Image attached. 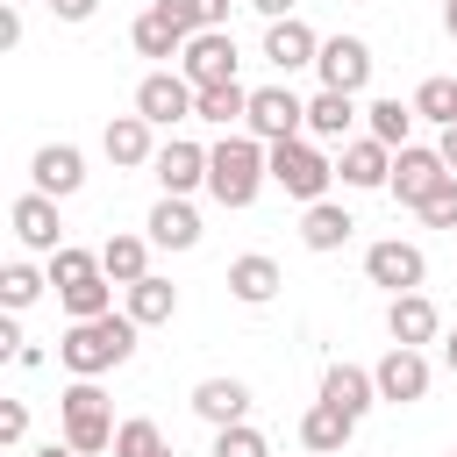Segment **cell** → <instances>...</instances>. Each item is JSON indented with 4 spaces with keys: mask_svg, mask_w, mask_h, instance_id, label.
Wrapping results in <instances>:
<instances>
[{
    "mask_svg": "<svg viewBox=\"0 0 457 457\" xmlns=\"http://www.w3.org/2000/svg\"><path fill=\"white\" fill-rule=\"evenodd\" d=\"M136 321L129 314H100V321H71L64 336H57V364L71 371V378H100V371H121L129 357H136Z\"/></svg>",
    "mask_w": 457,
    "mask_h": 457,
    "instance_id": "obj_1",
    "label": "cell"
},
{
    "mask_svg": "<svg viewBox=\"0 0 457 457\" xmlns=\"http://www.w3.org/2000/svg\"><path fill=\"white\" fill-rule=\"evenodd\" d=\"M264 179H271V150H264L257 136H221V143L207 150V193H214V207L243 214Z\"/></svg>",
    "mask_w": 457,
    "mask_h": 457,
    "instance_id": "obj_2",
    "label": "cell"
},
{
    "mask_svg": "<svg viewBox=\"0 0 457 457\" xmlns=\"http://www.w3.org/2000/svg\"><path fill=\"white\" fill-rule=\"evenodd\" d=\"M57 421H64V443L79 450V457H100V450H114V400L100 393V378H71L64 393H57Z\"/></svg>",
    "mask_w": 457,
    "mask_h": 457,
    "instance_id": "obj_3",
    "label": "cell"
},
{
    "mask_svg": "<svg viewBox=\"0 0 457 457\" xmlns=\"http://www.w3.org/2000/svg\"><path fill=\"white\" fill-rule=\"evenodd\" d=\"M264 150H271V186H278L286 200H300V207L328 200V186H336V157H321L307 136H293V143H264Z\"/></svg>",
    "mask_w": 457,
    "mask_h": 457,
    "instance_id": "obj_4",
    "label": "cell"
},
{
    "mask_svg": "<svg viewBox=\"0 0 457 457\" xmlns=\"http://www.w3.org/2000/svg\"><path fill=\"white\" fill-rule=\"evenodd\" d=\"M243 129H250L257 143H293V136H307V100H300L293 86H257Z\"/></svg>",
    "mask_w": 457,
    "mask_h": 457,
    "instance_id": "obj_5",
    "label": "cell"
},
{
    "mask_svg": "<svg viewBox=\"0 0 457 457\" xmlns=\"http://www.w3.org/2000/svg\"><path fill=\"white\" fill-rule=\"evenodd\" d=\"M443 179H457V171L443 164V150H436V143H407V150H393V179H386V193H393L400 207H421Z\"/></svg>",
    "mask_w": 457,
    "mask_h": 457,
    "instance_id": "obj_6",
    "label": "cell"
},
{
    "mask_svg": "<svg viewBox=\"0 0 457 457\" xmlns=\"http://www.w3.org/2000/svg\"><path fill=\"white\" fill-rule=\"evenodd\" d=\"M136 114H143L150 129H171V121H193V114H200V93L186 86V71H143Z\"/></svg>",
    "mask_w": 457,
    "mask_h": 457,
    "instance_id": "obj_7",
    "label": "cell"
},
{
    "mask_svg": "<svg viewBox=\"0 0 457 457\" xmlns=\"http://www.w3.org/2000/svg\"><path fill=\"white\" fill-rule=\"evenodd\" d=\"M364 278H371V286H386V293L400 300V293H421V278H428V257H421V243H400V236H386V243H371V250H364Z\"/></svg>",
    "mask_w": 457,
    "mask_h": 457,
    "instance_id": "obj_8",
    "label": "cell"
},
{
    "mask_svg": "<svg viewBox=\"0 0 457 457\" xmlns=\"http://www.w3.org/2000/svg\"><path fill=\"white\" fill-rule=\"evenodd\" d=\"M179 71H186L193 93H207V86H236V36H228V29H200V36L186 43Z\"/></svg>",
    "mask_w": 457,
    "mask_h": 457,
    "instance_id": "obj_9",
    "label": "cell"
},
{
    "mask_svg": "<svg viewBox=\"0 0 457 457\" xmlns=\"http://www.w3.org/2000/svg\"><path fill=\"white\" fill-rule=\"evenodd\" d=\"M314 71H321V93H364L371 86V43L364 36H328L321 43V57H314Z\"/></svg>",
    "mask_w": 457,
    "mask_h": 457,
    "instance_id": "obj_10",
    "label": "cell"
},
{
    "mask_svg": "<svg viewBox=\"0 0 457 457\" xmlns=\"http://www.w3.org/2000/svg\"><path fill=\"white\" fill-rule=\"evenodd\" d=\"M86 186V157H79V143H43L36 157H29V193H43V200H71Z\"/></svg>",
    "mask_w": 457,
    "mask_h": 457,
    "instance_id": "obj_11",
    "label": "cell"
},
{
    "mask_svg": "<svg viewBox=\"0 0 457 457\" xmlns=\"http://www.w3.org/2000/svg\"><path fill=\"white\" fill-rule=\"evenodd\" d=\"M371 378H378V400L386 407H414V400H428V357L421 350H386L378 364H371Z\"/></svg>",
    "mask_w": 457,
    "mask_h": 457,
    "instance_id": "obj_12",
    "label": "cell"
},
{
    "mask_svg": "<svg viewBox=\"0 0 457 457\" xmlns=\"http://www.w3.org/2000/svg\"><path fill=\"white\" fill-rule=\"evenodd\" d=\"M157 186L171 193V200H186L193 186H207V143H193V136H171V143H157Z\"/></svg>",
    "mask_w": 457,
    "mask_h": 457,
    "instance_id": "obj_13",
    "label": "cell"
},
{
    "mask_svg": "<svg viewBox=\"0 0 457 457\" xmlns=\"http://www.w3.org/2000/svg\"><path fill=\"white\" fill-rule=\"evenodd\" d=\"M336 179L357 186V193H378V186L393 179V150H386L378 136H350V143L336 150Z\"/></svg>",
    "mask_w": 457,
    "mask_h": 457,
    "instance_id": "obj_14",
    "label": "cell"
},
{
    "mask_svg": "<svg viewBox=\"0 0 457 457\" xmlns=\"http://www.w3.org/2000/svg\"><path fill=\"white\" fill-rule=\"evenodd\" d=\"M7 221H14V243L21 250H43V257H57L64 250V221H57V200H43V193H21L14 207H7Z\"/></svg>",
    "mask_w": 457,
    "mask_h": 457,
    "instance_id": "obj_15",
    "label": "cell"
},
{
    "mask_svg": "<svg viewBox=\"0 0 457 457\" xmlns=\"http://www.w3.org/2000/svg\"><path fill=\"white\" fill-rule=\"evenodd\" d=\"M386 336H393L400 350H421V343H436V336H443V314H436V300H428V293H400V300L386 307Z\"/></svg>",
    "mask_w": 457,
    "mask_h": 457,
    "instance_id": "obj_16",
    "label": "cell"
},
{
    "mask_svg": "<svg viewBox=\"0 0 457 457\" xmlns=\"http://www.w3.org/2000/svg\"><path fill=\"white\" fill-rule=\"evenodd\" d=\"M129 43H136L143 57H186V43H193V36L179 29V14H171L164 0H150V7L129 21Z\"/></svg>",
    "mask_w": 457,
    "mask_h": 457,
    "instance_id": "obj_17",
    "label": "cell"
},
{
    "mask_svg": "<svg viewBox=\"0 0 457 457\" xmlns=\"http://www.w3.org/2000/svg\"><path fill=\"white\" fill-rule=\"evenodd\" d=\"M321 57V36L293 14V21H264V64L271 71H300V64H314Z\"/></svg>",
    "mask_w": 457,
    "mask_h": 457,
    "instance_id": "obj_18",
    "label": "cell"
},
{
    "mask_svg": "<svg viewBox=\"0 0 457 457\" xmlns=\"http://www.w3.org/2000/svg\"><path fill=\"white\" fill-rule=\"evenodd\" d=\"M321 400L343 407L350 421H364V414L378 407V378H371L364 364H328V371H321Z\"/></svg>",
    "mask_w": 457,
    "mask_h": 457,
    "instance_id": "obj_19",
    "label": "cell"
},
{
    "mask_svg": "<svg viewBox=\"0 0 457 457\" xmlns=\"http://www.w3.org/2000/svg\"><path fill=\"white\" fill-rule=\"evenodd\" d=\"M100 150H107V164H121V171L157 164V143H150V121H143V114H114V121L100 129Z\"/></svg>",
    "mask_w": 457,
    "mask_h": 457,
    "instance_id": "obj_20",
    "label": "cell"
},
{
    "mask_svg": "<svg viewBox=\"0 0 457 457\" xmlns=\"http://www.w3.org/2000/svg\"><path fill=\"white\" fill-rule=\"evenodd\" d=\"M193 414H200L207 428H236V421L250 414V386H243V378H200V386H193Z\"/></svg>",
    "mask_w": 457,
    "mask_h": 457,
    "instance_id": "obj_21",
    "label": "cell"
},
{
    "mask_svg": "<svg viewBox=\"0 0 457 457\" xmlns=\"http://www.w3.org/2000/svg\"><path fill=\"white\" fill-rule=\"evenodd\" d=\"M278 264L264 257V250H243V257H228V293L243 300V307H264V300H278Z\"/></svg>",
    "mask_w": 457,
    "mask_h": 457,
    "instance_id": "obj_22",
    "label": "cell"
},
{
    "mask_svg": "<svg viewBox=\"0 0 457 457\" xmlns=\"http://www.w3.org/2000/svg\"><path fill=\"white\" fill-rule=\"evenodd\" d=\"M143 228H150V243H157V250H193V243H200V214H193V200H171V193L150 207V221H143Z\"/></svg>",
    "mask_w": 457,
    "mask_h": 457,
    "instance_id": "obj_23",
    "label": "cell"
},
{
    "mask_svg": "<svg viewBox=\"0 0 457 457\" xmlns=\"http://www.w3.org/2000/svg\"><path fill=\"white\" fill-rule=\"evenodd\" d=\"M121 293H129V307H121V314H129L136 328H164V321L179 314V286H171V278H157V271H150V278H136V286H121Z\"/></svg>",
    "mask_w": 457,
    "mask_h": 457,
    "instance_id": "obj_24",
    "label": "cell"
},
{
    "mask_svg": "<svg viewBox=\"0 0 457 457\" xmlns=\"http://www.w3.org/2000/svg\"><path fill=\"white\" fill-rule=\"evenodd\" d=\"M350 436H357V421H350L343 407H328V400H314V407L300 414V443H307L314 457H336V450H350Z\"/></svg>",
    "mask_w": 457,
    "mask_h": 457,
    "instance_id": "obj_25",
    "label": "cell"
},
{
    "mask_svg": "<svg viewBox=\"0 0 457 457\" xmlns=\"http://www.w3.org/2000/svg\"><path fill=\"white\" fill-rule=\"evenodd\" d=\"M364 107L350 100V93H314L307 100V143H350V121H357Z\"/></svg>",
    "mask_w": 457,
    "mask_h": 457,
    "instance_id": "obj_26",
    "label": "cell"
},
{
    "mask_svg": "<svg viewBox=\"0 0 457 457\" xmlns=\"http://www.w3.org/2000/svg\"><path fill=\"white\" fill-rule=\"evenodd\" d=\"M350 236H357V221H350V207H336V200H314V207L300 214V243H307V250H321V257H328V250H343Z\"/></svg>",
    "mask_w": 457,
    "mask_h": 457,
    "instance_id": "obj_27",
    "label": "cell"
},
{
    "mask_svg": "<svg viewBox=\"0 0 457 457\" xmlns=\"http://www.w3.org/2000/svg\"><path fill=\"white\" fill-rule=\"evenodd\" d=\"M414 121H421V114H414V100H393V93L364 107V136H378L386 150H407V136H414Z\"/></svg>",
    "mask_w": 457,
    "mask_h": 457,
    "instance_id": "obj_28",
    "label": "cell"
},
{
    "mask_svg": "<svg viewBox=\"0 0 457 457\" xmlns=\"http://www.w3.org/2000/svg\"><path fill=\"white\" fill-rule=\"evenodd\" d=\"M100 271H107L114 286L150 278V236H107V243H100Z\"/></svg>",
    "mask_w": 457,
    "mask_h": 457,
    "instance_id": "obj_29",
    "label": "cell"
},
{
    "mask_svg": "<svg viewBox=\"0 0 457 457\" xmlns=\"http://www.w3.org/2000/svg\"><path fill=\"white\" fill-rule=\"evenodd\" d=\"M193 121H214V129H236V121H250V86H207Z\"/></svg>",
    "mask_w": 457,
    "mask_h": 457,
    "instance_id": "obj_30",
    "label": "cell"
},
{
    "mask_svg": "<svg viewBox=\"0 0 457 457\" xmlns=\"http://www.w3.org/2000/svg\"><path fill=\"white\" fill-rule=\"evenodd\" d=\"M64 300V314L71 321H100V314H114V278L107 271H93L86 286H71V293H57Z\"/></svg>",
    "mask_w": 457,
    "mask_h": 457,
    "instance_id": "obj_31",
    "label": "cell"
},
{
    "mask_svg": "<svg viewBox=\"0 0 457 457\" xmlns=\"http://www.w3.org/2000/svg\"><path fill=\"white\" fill-rule=\"evenodd\" d=\"M414 114L436 121V129H450V121H457V79H443V71L421 79V86H414Z\"/></svg>",
    "mask_w": 457,
    "mask_h": 457,
    "instance_id": "obj_32",
    "label": "cell"
},
{
    "mask_svg": "<svg viewBox=\"0 0 457 457\" xmlns=\"http://www.w3.org/2000/svg\"><path fill=\"white\" fill-rule=\"evenodd\" d=\"M93 271H100V250H79V243H64V250L50 257V286H57V293H71V286H86Z\"/></svg>",
    "mask_w": 457,
    "mask_h": 457,
    "instance_id": "obj_33",
    "label": "cell"
},
{
    "mask_svg": "<svg viewBox=\"0 0 457 457\" xmlns=\"http://www.w3.org/2000/svg\"><path fill=\"white\" fill-rule=\"evenodd\" d=\"M43 286H50V278H43L36 264H7V271H0V307H7V314H21Z\"/></svg>",
    "mask_w": 457,
    "mask_h": 457,
    "instance_id": "obj_34",
    "label": "cell"
},
{
    "mask_svg": "<svg viewBox=\"0 0 457 457\" xmlns=\"http://www.w3.org/2000/svg\"><path fill=\"white\" fill-rule=\"evenodd\" d=\"M157 450H164V436H157L150 414H129V421L114 428V457H157Z\"/></svg>",
    "mask_w": 457,
    "mask_h": 457,
    "instance_id": "obj_35",
    "label": "cell"
},
{
    "mask_svg": "<svg viewBox=\"0 0 457 457\" xmlns=\"http://www.w3.org/2000/svg\"><path fill=\"white\" fill-rule=\"evenodd\" d=\"M164 7L179 14L186 36H200V29H228V0H164Z\"/></svg>",
    "mask_w": 457,
    "mask_h": 457,
    "instance_id": "obj_36",
    "label": "cell"
},
{
    "mask_svg": "<svg viewBox=\"0 0 457 457\" xmlns=\"http://www.w3.org/2000/svg\"><path fill=\"white\" fill-rule=\"evenodd\" d=\"M214 457H271V443H264V428L236 421V428H214Z\"/></svg>",
    "mask_w": 457,
    "mask_h": 457,
    "instance_id": "obj_37",
    "label": "cell"
},
{
    "mask_svg": "<svg viewBox=\"0 0 457 457\" xmlns=\"http://www.w3.org/2000/svg\"><path fill=\"white\" fill-rule=\"evenodd\" d=\"M414 214H421L428 228H457V179H443V186H436V193H428Z\"/></svg>",
    "mask_w": 457,
    "mask_h": 457,
    "instance_id": "obj_38",
    "label": "cell"
},
{
    "mask_svg": "<svg viewBox=\"0 0 457 457\" xmlns=\"http://www.w3.org/2000/svg\"><path fill=\"white\" fill-rule=\"evenodd\" d=\"M21 436H29V407H21V400H7V407H0V443L14 450Z\"/></svg>",
    "mask_w": 457,
    "mask_h": 457,
    "instance_id": "obj_39",
    "label": "cell"
},
{
    "mask_svg": "<svg viewBox=\"0 0 457 457\" xmlns=\"http://www.w3.org/2000/svg\"><path fill=\"white\" fill-rule=\"evenodd\" d=\"M43 7H50L57 21H93V14H100V0H43Z\"/></svg>",
    "mask_w": 457,
    "mask_h": 457,
    "instance_id": "obj_40",
    "label": "cell"
},
{
    "mask_svg": "<svg viewBox=\"0 0 457 457\" xmlns=\"http://www.w3.org/2000/svg\"><path fill=\"white\" fill-rule=\"evenodd\" d=\"M0 50H21V7L0 14Z\"/></svg>",
    "mask_w": 457,
    "mask_h": 457,
    "instance_id": "obj_41",
    "label": "cell"
},
{
    "mask_svg": "<svg viewBox=\"0 0 457 457\" xmlns=\"http://www.w3.org/2000/svg\"><path fill=\"white\" fill-rule=\"evenodd\" d=\"M250 7H257L264 21H293V0H250Z\"/></svg>",
    "mask_w": 457,
    "mask_h": 457,
    "instance_id": "obj_42",
    "label": "cell"
},
{
    "mask_svg": "<svg viewBox=\"0 0 457 457\" xmlns=\"http://www.w3.org/2000/svg\"><path fill=\"white\" fill-rule=\"evenodd\" d=\"M436 150H443V164H450V171H457V121H450V129H443V143H436Z\"/></svg>",
    "mask_w": 457,
    "mask_h": 457,
    "instance_id": "obj_43",
    "label": "cell"
},
{
    "mask_svg": "<svg viewBox=\"0 0 457 457\" xmlns=\"http://www.w3.org/2000/svg\"><path fill=\"white\" fill-rule=\"evenodd\" d=\"M443 364H450V378H457V328L443 336Z\"/></svg>",
    "mask_w": 457,
    "mask_h": 457,
    "instance_id": "obj_44",
    "label": "cell"
},
{
    "mask_svg": "<svg viewBox=\"0 0 457 457\" xmlns=\"http://www.w3.org/2000/svg\"><path fill=\"white\" fill-rule=\"evenodd\" d=\"M36 457H79V450H71V443H43Z\"/></svg>",
    "mask_w": 457,
    "mask_h": 457,
    "instance_id": "obj_45",
    "label": "cell"
},
{
    "mask_svg": "<svg viewBox=\"0 0 457 457\" xmlns=\"http://www.w3.org/2000/svg\"><path fill=\"white\" fill-rule=\"evenodd\" d=\"M443 29H450V36H457V0H443Z\"/></svg>",
    "mask_w": 457,
    "mask_h": 457,
    "instance_id": "obj_46",
    "label": "cell"
},
{
    "mask_svg": "<svg viewBox=\"0 0 457 457\" xmlns=\"http://www.w3.org/2000/svg\"><path fill=\"white\" fill-rule=\"evenodd\" d=\"M7 7H29V0H7Z\"/></svg>",
    "mask_w": 457,
    "mask_h": 457,
    "instance_id": "obj_47",
    "label": "cell"
},
{
    "mask_svg": "<svg viewBox=\"0 0 457 457\" xmlns=\"http://www.w3.org/2000/svg\"><path fill=\"white\" fill-rule=\"evenodd\" d=\"M157 457H171V450H157Z\"/></svg>",
    "mask_w": 457,
    "mask_h": 457,
    "instance_id": "obj_48",
    "label": "cell"
},
{
    "mask_svg": "<svg viewBox=\"0 0 457 457\" xmlns=\"http://www.w3.org/2000/svg\"><path fill=\"white\" fill-rule=\"evenodd\" d=\"M450 457H457V450H450Z\"/></svg>",
    "mask_w": 457,
    "mask_h": 457,
    "instance_id": "obj_49",
    "label": "cell"
}]
</instances>
